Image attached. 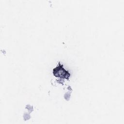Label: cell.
<instances>
[{"mask_svg": "<svg viewBox=\"0 0 124 124\" xmlns=\"http://www.w3.org/2000/svg\"><path fill=\"white\" fill-rule=\"evenodd\" d=\"M53 74L56 77H59L62 78H65L69 80L70 76V74L68 71H66L63 68V65L59 62V65L57 67L53 69Z\"/></svg>", "mask_w": 124, "mask_h": 124, "instance_id": "1", "label": "cell"}]
</instances>
